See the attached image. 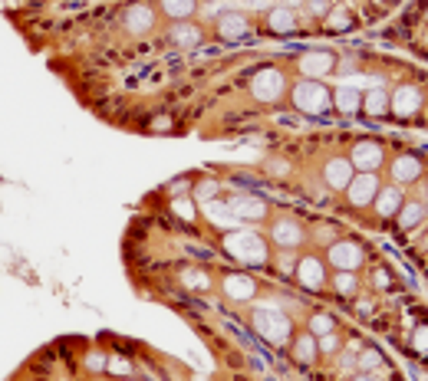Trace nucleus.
<instances>
[{
	"instance_id": "1",
	"label": "nucleus",
	"mask_w": 428,
	"mask_h": 381,
	"mask_svg": "<svg viewBox=\"0 0 428 381\" xmlns=\"http://www.w3.org/2000/svg\"><path fill=\"white\" fill-rule=\"evenodd\" d=\"M224 254L238 266H264L270 260V240H264V234L254 227H234L224 234Z\"/></svg>"
},
{
	"instance_id": "2",
	"label": "nucleus",
	"mask_w": 428,
	"mask_h": 381,
	"mask_svg": "<svg viewBox=\"0 0 428 381\" xmlns=\"http://www.w3.org/2000/svg\"><path fill=\"white\" fill-rule=\"evenodd\" d=\"M250 325H254L257 335H260L264 342H270V345H287V342L293 339L290 315L283 313L280 306H274V303L257 306L254 315H250Z\"/></svg>"
},
{
	"instance_id": "3",
	"label": "nucleus",
	"mask_w": 428,
	"mask_h": 381,
	"mask_svg": "<svg viewBox=\"0 0 428 381\" xmlns=\"http://www.w3.org/2000/svg\"><path fill=\"white\" fill-rule=\"evenodd\" d=\"M290 99H293V105H297L300 112H307V115H320V112H326L333 105V93H330L320 79H300V83L293 85Z\"/></svg>"
},
{
	"instance_id": "4",
	"label": "nucleus",
	"mask_w": 428,
	"mask_h": 381,
	"mask_svg": "<svg viewBox=\"0 0 428 381\" xmlns=\"http://www.w3.org/2000/svg\"><path fill=\"white\" fill-rule=\"evenodd\" d=\"M250 95L257 102H264V105H274L287 95V76H283V69L277 66H264L257 69L254 79H250Z\"/></svg>"
},
{
	"instance_id": "5",
	"label": "nucleus",
	"mask_w": 428,
	"mask_h": 381,
	"mask_svg": "<svg viewBox=\"0 0 428 381\" xmlns=\"http://www.w3.org/2000/svg\"><path fill=\"white\" fill-rule=\"evenodd\" d=\"M267 240H270L277 250H297V246L307 244V230H303V224H300L293 214H280V217L270 221V237Z\"/></svg>"
},
{
	"instance_id": "6",
	"label": "nucleus",
	"mask_w": 428,
	"mask_h": 381,
	"mask_svg": "<svg viewBox=\"0 0 428 381\" xmlns=\"http://www.w3.org/2000/svg\"><path fill=\"white\" fill-rule=\"evenodd\" d=\"M379 187H382V181H379L376 171H356L352 174V181L346 184V201L352 204V207H360V211H366V207H372V201H376Z\"/></svg>"
},
{
	"instance_id": "7",
	"label": "nucleus",
	"mask_w": 428,
	"mask_h": 381,
	"mask_svg": "<svg viewBox=\"0 0 428 381\" xmlns=\"http://www.w3.org/2000/svg\"><path fill=\"white\" fill-rule=\"evenodd\" d=\"M326 263L333 266V270H346V273H356L362 270V263H366V250H362L356 240H333L330 250H326Z\"/></svg>"
},
{
	"instance_id": "8",
	"label": "nucleus",
	"mask_w": 428,
	"mask_h": 381,
	"mask_svg": "<svg viewBox=\"0 0 428 381\" xmlns=\"http://www.w3.org/2000/svg\"><path fill=\"white\" fill-rule=\"evenodd\" d=\"M293 276H297V283L307 293H320V289L326 286V260L323 256H317V254H307V256H300L297 260V266H293Z\"/></svg>"
},
{
	"instance_id": "9",
	"label": "nucleus",
	"mask_w": 428,
	"mask_h": 381,
	"mask_svg": "<svg viewBox=\"0 0 428 381\" xmlns=\"http://www.w3.org/2000/svg\"><path fill=\"white\" fill-rule=\"evenodd\" d=\"M346 158L352 161V168L356 171H379L385 165V148L376 142V138H360Z\"/></svg>"
},
{
	"instance_id": "10",
	"label": "nucleus",
	"mask_w": 428,
	"mask_h": 381,
	"mask_svg": "<svg viewBox=\"0 0 428 381\" xmlns=\"http://www.w3.org/2000/svg\"><path fill=\"white\" fill-rule=\"evenodd\" d=\"M297 69L303 73V79H320V83H323L330 73H336V53L333 50H310L297 60Z\"/></svg>"
},
{
	"instance_id": "11",
	"label": "nucleus",
	"mask_w": 428,
	"mask_h": 381,
	"mask_svg": "<svg viewBox=\"0 0 428 381\" xmlns=\"http://www.w3.org/2000/svg\"><path fill=\"white\" fill-rule=\"evenodd\" d=\"M228 207H231V214L238 217V224H264L267 214H270L267 201L257 194H238L228 201Z\"/></svg>"
},
{
	"instance_id": "12",
	"label": "nucleus",
	"mask_w": 428,
	"mask_h": 381,
	"mask_svg": "<svg viewBox=\"0 0 428 381\" xmlns=\"http://www.w3.org/2000/svg\"><path fill=\"white\" fill-rule=\"evenodd\" d=\"M248 33H250V20L248 14H238V10L221 14L218 24H214V36L224 43H240V40H248Z\"/></svg>"
},
{
	"instance_id": "13",
	"label": "nucleus",
	"mask_w": 428,
	"mask_h": 381,
	"mask_svg": "<svg viewBox=\"0 0 428 381\" xmlns=\"http://www.w3.org/2000/svg\"><path fill=\"white\" fill-rule=\"evenodd\" d=\"M155 7H148V4H142V0H136V4H128L126 14H122V26H126L132 36H146L155 30Z\"/></svg>"
},
{
	"instance_id": "14",
	"label": "nucleus",
	"mask_w": 428,
	"mask_h": 381,
	"mask_svg": "<svg viewBox=\"0 0 428 381\" xmlns=\"http://www.w3.org/2000/svg\"><path fill=\"white\" fill-rule=\"evenodd\" d=\"M389 112H395L399 119H412L415 112H422V89L419 85H395V93H389Z\"/></svg>"
},
{
	"instance_id": "15",
	"label": "nucleus",
	"mask_w": 428,
	"mask_h": 381,
	"mask_svg": "<svg viewBox=\"0 0 428 381\" xmlns=\"http://www.w3.org/2000/svg\"><path fill=\"white\" fill-rule=\"evenodd\" d=\"M389 174H392V184L405 187V184H415V181L425 174V165H422L419 155H395L392 165H389Z\"/></svg>"
},
{
	"instance_id": "16",
	"label": "nucleus",
	"mask_w": 428,
	"mask_h": 381,
	"mask_svg": "<svg viewBox=\"0 0 428 381\" xmlns=\"http://www.w3.org/2000/svg\"><path fill=\"white\" fill-rule=\"evenodd\" d=\"M221 293L231 303H250L257 296V280L248 276V273H228L221 280Z\"/></svg>"
},
{
	"instance_id": "17",
	"label": "nucleus",
	"mask_w": 428,
	"mask_h": 381,
	"mask_svg": "<svg viewBox=\"0 0 428 381\" xmlns=\"http://www.w3.org/2000/svg\"><path fill=\"white\" fill-rule=\"evenodd\" d=\"M205 30L195 24V20H178V24L168 26V40L171 46H178V50H198L201 43H205Z\"/></svg>"
},
{
	"instance_id": "18",
	"label": "nucleus",
	"mask_w": 428,
	"mask_h": 381,
	"mask_svg": "<svg viewBox=\"0 0 428 381\" xmlns=\"http://www.w3.org/2000/svg\"><path fill=\"white\" fill-rule=\"evenodd\" d=\"M402 204H405V191H402V187H399V184H385V187H379L376 201H372V211H376L382 221H392Z\"/></svg>"
},
{
	"instance_id": "19",
	"label": "nucleus",
	"mask_w": 428,
	"mask_h": 381,
	"mask_svg": "<svg viewBox=\"0 0 428 381\" xmlns=\"http://www.w3.org/2000/svg\"><path fill=\"white\" fill-rule=\"evenodd\" d=\"M352 174H356V168H352L350 158H330L323 165V181L333 191H346V184L352 181Z\"/></svg>"
},
{
	"instance_id": "20",
	"label": "nucleus",
	"mask_w": 428,
	"mask_h": 381,
	"mask_svg": "<svg viewBox=\"0 0 428 381\" xmlns=\"http://www.w3.org/2000/svg\"><path fill=\"white\" fill-rule=\"evenodd\" d=\"M264 24H267V30L270 33H277V36H287L297 26V10L290 7V4H280V7H270L267 10V17H264Z\"/></svg>"
},
{
	"instance_id": "21",
	"label": "nucleus",
	"mask_w": 428,
	"mask_h": 381,
	"mask_svg": "<svg viewBox=\"0 0 428 381\" xmlns=\"http://www.w3.org/2000/svg\"><path fill=\"white\" fill-rule=\"evenodd\" d=\"M333 105H336V112H342V115H356V112H362V89H356V85H350V83L336 85Z\"/></svg>"
},
{
	"instance_id": "22",
	"label": "nucleus",
	"mask_w": 428,
	"mask_h": 381,
	"mask_svg": "<svg viewBox=\"0 0 428 381\" xmlns=\"http://www.w3.org/2000/svg\"><path fill=\"white\" fill-rule=\"evenodd\" d=\"M425 221H428L425 204H422V201H409V197H405V204L399 207V214H395V227H399V230H415V227H422Z\"/></svg>"
},
{
	"instance_id": "23",
	"label": "nucleus",
	"mask_w": 428,
	"mask_h": 381,
	"mask_svg": "<svg viewBox=\"0 0 428 381\" xmlns=\"http://www.w3.org/2000/svg\"><path fill=\"white\" fill-rule=\"evenodd\" d=\"M362 112H366L369 119H385V115H392L389 112V93H385L382 85H372L362 93Z\"/></svg>"
},
{
	"instance_id": "24",
	"label": "nucleus",
	"mask_w": 428,
	"mask_h": 381,
	"mask_svg": "<svg viewBox=\"0 0 428 381\" xmlns=\"http://www.w3.org/2000/svg\"><path fill=\"white\" fill-rule=\"evenodd\" d=\"M201 214H205V217L214 224V227H221V230H234V227H240L238 217L231 214V207H228V204H221L218 197H214V201H208V204H201Z\"/></svg>"
},
{
	"instance_id": "25",
	"label": "nucleus",
	"mask_w": 428,
	"mask_h": 381,
	"mask_svg": "<svg viewBox=\"0 0 428 381\" xmlns=\"http://www.w3.org/2000/svg\"><path fill=\"white\" fill-rule=\"evenodd\" d=\"M290 355L297 358L300 365H313L320 355L317 348V335H310V332H300V335H293L290 339Z\"/></svg>"
},
{
	"instance_id": "26",
	"label": "nucleus",
	"mask_w": 428,
	"mask_h": 381,
	"mask_svg": "<svg viewBox=\"0 0 428 381\" xmlns=\"http://www.w3.org/2000/svg\"><path fill=\"white\" fill-rule=\"evenodd\" d=\"M198 10V0H158V14L171 24H178V20H191Z\"/></svg>"
},
{
	"instance_id": "27",
	"label": "nucleus",
	"mask_w": 428,
	"mask_h": 381,
	"mask_svg": "<svg viewBox=\"0 0 428 381\" xmlns=\"http://www.w3.org/2000/svg\"><path fill=\"white\" fill-rule=\"evenodd\" d=\"M178 283L191 293H211V273L201 270V266H185L178 270Z\"/></svg>"
},
{
	"instance_id": "28",
	"label": "nucleus",
	"mask_w": 428,
	"mask_h": 381,
	"mask_svg": "<svg viewBox=\"0 0 428 381\" xmlns=\"http://www.w3.org/2000/svg\"><path fill=\"white\" fill-rule=\"evenodd\" d=\"M171 214H175L178 221H185V224H195L198 214H201V207L195 204V197L181 194V197H171Z\"/></svg>"
},
{
	"instance_id": "29",
	"label": "nucleus",
	"mask_w": 428,
	"mask_h": 381,
	"mask_svg": "<svg viewBox=\"0 0 428 381\" xmlns=\"http://www.w3.org/2000/svg\"><path fill=\"white\" fill-rule=\"evenodd\" d=\"M382 365L385 362H382V352H379V348H366V345L360 348V355H356V368H360L362 375H376Z\"/></svg>"
},
{
	"instance_id": "30",
	"label": "nucleus",
	"mask_w": 428,
	"mask_h": 381,
	"mask_svg": "<svg viewBox=\"0 0 428 381\" xmlns=\"http://www.w3.org/2000/svg\"><path fill=\"white\" fill-rule=\"evenodd\" d=\"M333 289L346 299H356V293H360V276H356V273H346V270H336Z\"/></svg>"
},
{
	"instance_id": "31",
	"label": "nucleus",
	"mask_w": 428,
	"mask_h": 381,
	"mask_svg": "<svg viewBox=\"0 0 428 381\" xmlns=\"http://www.w3.org/2000/svg\"><path fill=\"white\" fill-rule=\"evenodd\" d=\"M307 332L310 335H330V332H336V319L330 313H313L310 315V322H307Z\"/></svg>"
},
{
	"instance_id": "32",
	"label": "nucleus",
	"mask_w": 428,
	"mask_h": 381,
	"mask_svg": "<svg viewBox=\"0 0 428 381\" xmlns=\"http://www.w3.org/2000/svg\"><path fill=\"white\" fill-rule=\"evenodd\" d=\"M323 24L330 26V30H346V26L352 24V17H350V10L342 7V4H333V7H330V14L323 17Z\"/></svg>"
},
{
	"instance_id": "33",
	"label": "nucleus",
	"mask_w": 428,
	"mask_h": 381,
	"mask_svg": "<svg viewBox=\"0 0 428 381\" xmlns=\"http://www.w3.org/2000/svg\"><path fill=\"white\" fill-rule=\"evenodd\" d=\"M218 191H221V184H218L214 178H205L201 184H198V191H195V204L201 207V204L214 201V197H218Z\"/></svg>"
},
{
	"instance_id": "34",
	"label": "nucleus",
	"mask_w": 428,
	"mask_h": 381,
	"mask_svg": "<svg viewBox=\"0 0 428 381\" xmlns=\"http://www.w3.org/2000/svg\"><path fill=\"white\" fill-rule=\"evenodd\" d=\"M106 362H109V355H106L103 348H93V352L86 355V372L89 375H106Z\"/></svg>"
},
{
	"instance_id": "35",
	"label": "nucleus",
	"mask_w": 428,
	"mask_h": 381,
	"mask_svg": "<svg viewBox=\"0 0 428 381\" xmlns=\"http://www.w3.org/2000/svg\"><path fill=\"white\" fill-rule=\"evenodd\" d=\"M106 375H132V365H128V358L109 355V362H106Z\"/></svg>"
},
{
	"instance_id": "36",
	"label": "nucleus",
	"mask_w": 428,
	"mask_h": 381,
	"mask_svg": "<svg viewBox=\"0 0 428 381\" xmlns=\"http://www.w3.org/2000/svg\"><path fill=\"white\" fill-rule=\"evenodd\" d=\"M317 348H320V355H333V352H340V335H336V332H330V335H320Z\"/></svg>"
},
{
	"instance_id": "37",
	"label": "nucleus",
	"mask_w": 428,
	"mask_h": 381,
	"mask_svg": "<svg viewBox=\"0 0 428 381\" xmlns=\"http://www.w3.org/2000/svg\"><path fill=\"white\" fill-rule=\"evenodd\" d=\"M307 10H310V17H320V20H323L326 14H330V4H326V0H310Z\"/></svg>"
},
{
	"instance_id": "38",
	"label": "nucleus",
	"mask_w": 428,
	"mask_h": 381,
	"mask_svg": "<svg viewBox=\"0 0 428 381\" xmlns=\"http://www.w3.org/2000/svg\"><path fill=\"white\" fill-rule=\"evenodd\" d=\"M415 348H419V352H428V325H422V329L415 332Z\"/></svg>"
},
{
	"instance_id": "39",
	"label": "nucleus",
	"mask_w": 428,
	"mask_h": 381,
	"mask_svg": "<svg viewBox=\"0 0 428 381\" xmlns=\"http://www.w3.org/2000/svg\"><path fill=\"white\" fill-rule=\"evenodd\" d=\"M356 313H360V315L372 313V299H366V296H360V299H356Z\"/></svg>"
},
{
	"instance_id": "40",
	"label": "nucleus",
	"mask_w": 428,
	"mask_h": 381,
	"mask_svg": "<svg viewBox=\"0 0 428 381\" xmlns=\"http://www.w3.org/2000/svg\"><path fill=\"white\" fill-rule=\"evenodd\" d=\"M372 283H376L379 289H382V286H389V273H385V270H376V276H372Z\"/></svg>"
},
{
	"instance_id": "41",
	"label": "nucleus",
	"mask_w": 428,
	"mask_h": 381,
	"mask_svg": "<svg viewBox=\"0 0 428 381\" xmlns=\"http://www.w3.org/2000/svg\"><path fill=\"white\" fill-rule=\"evenodd\" d=\"M350 381H376V378H369V375H362V372H360V375H352Z\"/></svg>"
},
{
	"instance_id": "42",
	"label": "nucleus",
	"mask_w": 428,
	"mask_h": 381,
	"mask_svg": "<svg viewBox=\"0 0 428 381\" xmlns=\"http://www.w3.org/2000/svg\"><path fill=\"white\" fill-rule=\"evenodd\" d=\"M122 381H142V378H122Z\"/></svg>"
},
{
	"instance_id": "43",
	"label": "nucleus",
	"mask_w": 428,
	"mask_h": 381,
	"mask_svg": "<svg viewBox=\"0 0 428 381\" xmlns=\"http://www.w3.org/2000/svg\"><path fill=\"white\" fill-rule=\"evenodd\" d=\"M96 381H109V378H96Z\"/></svg>"
},
{
	"instance_id": "44",
	"label": "nucleus",
	"mask_w": 428,
	"mask_h": 381,
	"mask_svg": "<svg viewBox=\"0 0 428 381\" xmlns=\"http://www.w3.org/2000/svg\"><path fill=\"white\" fill-rule=\"evenodd\" d=\"M425 214H428V201H425Z\"/></svg>"
}]
</instances>
